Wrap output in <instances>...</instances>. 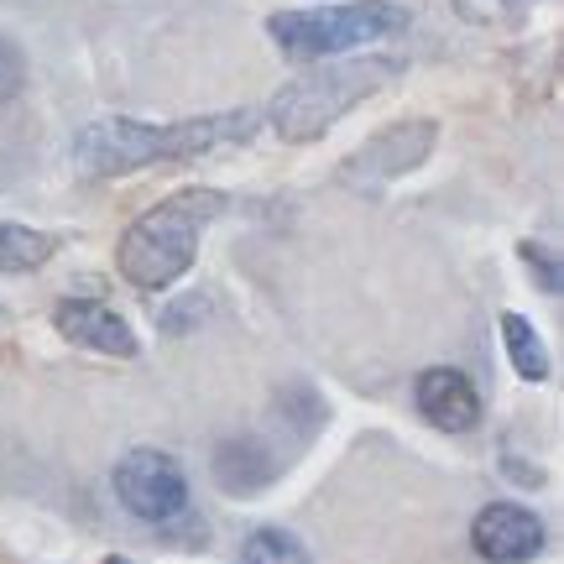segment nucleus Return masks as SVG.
I'll list each match as a JSON object with an SVG mask.
<instances>
[{
    "label": "nucleus",
    "mask_w": 564,
    "mask_h": 564,
    "mask_svg": "<svg viewBox=\"0 0 564 564\" xmlns=\"http://www.w3.org/2000/svg\"><path fill=\"white\" fill-rule=\"evenodd\" d=\"M257 110H230V116H199V121H173V126H152V121H95L79 131V158L84 173L95 178H116V173H137L152 162H178V158H199L215 152L220 141H241L257 131Z\"/></svg>",
    "instance_id": "f257e3e1"
},
{
    "label": "nucleus",
    "mask_w": 564,
    "mask_h": 564,
    "mask_svg": "<svg viewBox=\"0 0 564 564\" xmlns=\"http://www.w3.org/2000/svg\"><path fill=\"white\" fill-rule=\"evenodd\" d=\"M220 215H225V194H215V188H183L173 199L152 204L121 236V251H116L121 278L131 288H141V293L173 288L199 257L204 225L220 220Z\"/></svg>",
    "instance_id": "f03ea898"
},
{
    "label": "nucleus",
    "mask_w": 564,
    "mask_h": 564,
    "mask_svg": "<svg viewBox=\"0 0 564 564\" xmlns=\"http://www.w3.org/2000/svg\"><path fill=\"white\" fill-rule=\"evenodd\" d=\"M392 74H398V68L387 58H356V63H335V68H308L303 79H293L278 100H272L267 116L278 126V137L314 141L319 131H329V126L340 121L356 100L377 95Z\"/></svg>",
    "instance_id": "7ed1b4c3"
},
{
    "label": "nucleus",
    "mask_w": 564,
    "mask_h": 564,
    "mask_svg": "<svg viewBox=\"0 0 564 564\" xmlns=\"http://www.w3.org/2000/svg\"><path fill=\"white\" fill-rule=\"evenodd\" d=\"M408 26V11L392 0H356V6H314V11H278L267 32L288 58H335Z\"/></svg>",
    "instance_id": "20e7f679"
},
{
    "label": "nucleus",
    "mask_w": 564,
    "mask_h": 564,
    "mask_svg": "<svg viewBox=\"0 0 564 564\" xmlns=\"http://www.w3.org/2000/svg\"><path fill=\"white\" fill-rule=\"evenodd\" d=\"M116 497L141 523H173L188 507V476L162 449H131L116 465Z\"/></svg>",
    "instance_id": "39448f33"
},
{
    "label": "nucleus",
    "mask_w": 564,
    "mask_h": 564,
    "mask_svg": "<svg viewBox=\"0 0 564 564\" xmlns=\"http://www.w3.org/2000/svg\"><path fill=\"white\" fill-rule=\"evenodd\" d=\"M476 554L491 564H528L533 554H544V523L539 512H528L518 502H491L476 512Z\"/></svg>",
    "instance_id": "423d86ee"
},
{
    "label": "nucleus",
    "mask_w": 564,
    "mask_h": 564,
    "mask_svg": "<svg viewBox=\"0 0 564 564\" xmlns=\"http://www.w3.org/2000/svg\"><path fill=\"white\" fill-rule=\"evenodd\" d=\"M413 403H419L423 419L434 423V429H444V434H465V429L481 423V398H476V387L465 382L460 371H449V366L423 371L419 382H413Z\"/></svg>",
    "instance_id": "0eeeda50"
},
{
    "label": "nucleus",
    "mask_w": 564,
    "mask_h": 564,
    "mask_svg": "<svg viewBox=\"0 0 564 564\" xmlns=\"http://www.w3.org/2000/svg\"><path fill=\"white\" fill-rule=\"evenodd\" d=\"M53 319H58V329L68 335L74 345H84V350H100V356H137V335H131V324L116 314V308H105V303L95 299H63L58 308H53Z\"/></svg>",
    "instance_id": "6e6552de"
},
{
    "label": "nucleus",
    "mask_w": 564,
    "mask_h": 564,
    "mask_svg": "<svg viewBox=\"0 0 564 564\" xmlns=\"http://www.w3.org/2000/svg\"><path fill=\"white\" fill-rule=\"evenodd\" d=\"M53 251H58V236L32 230V225H17V220H0V272H32V267H42Z\"/></svg>",
    "instance_id": "1a4fd4ad"
},
{
    "label": "nucleus",
    "mask_w": 564,
    "mask_h": 564,
    "mask_svg": "<svg viewBox=\"0 0 564 564\" xmlns=\"http://www.w3.org/2000/svg\"><path fill=\"white\" fill-rule=\"evenodd\" d=\"M502 345L528 382H544L549 377V350H544V340L533 335V324H528L523 314H502Z\"/></svg>",
    "instance_id": "9d476101"
},
{
    "label": "nucleus",
    "mask_w": 564,
    "mask_h": 564,
    "mask_svg": "<svg viewBox=\"0 0 564 564\" xmlns=\"http://www.w3.org/2000/svg\"><path fill=\"white\" fill-rule=\"evenodd\" d=\"M241 564H308V549L288 528H257L241 544Z\"/></svg>",
    "instance_id": "9b49d317"
},
{
    "label": "nucleus",
    "mask_w": 564,
    "mask_h": 564,
    "mask_svg": "<svg viewBox=\"0 0 564 564\" xmlns=\"http://www.w3.org/2000/svg\"><path fill=\"white\" fill-rule=\"evenodd\" d=\"M449 6L476 26H507V21L523 17V0H449Z\"/></svg>",
    "instance_id": "f8f14e48"
},
{
    "label": "nucleus",
    "mask_w": 564,
    "mask_h": 564,
    "mask_svg": "<svg viewBox=\"0 0 564 564\" xmlns=\"http://www.w3.org/2000/svg\"><path fill=\"white\" fill-rule=\"evenodd\" d=\"M523 262L539 272V288H544V293H560V262L549 257L544 246H523Z\"/></svg>",
    "instance_id": "ddd939ff"
},
{
    "label": "nucleus",
    "mask_w": 564,
    "mask_h": 564,
    "mask_svg": "<svg viewBox=\"0 0 564 564\" xmlns=\"http://www.w3.org/2000/svg\"><path fill=\"white\" fill-rule=\"evenodd\" d=\"M17 89H21V53L0 37V100H11Z\"/></svg>",
    "instance_id": "4468645a"
},
{
    "label": "nucleus",
    "mask_w": 564,
    "mask_h": 564,
    "mask_svg": "<svg viewBox=\"0 0 564 564\" xmlns=\"http://www.w3.org/2000/svg\"><path fill=\"white\" fill-rule=\"evenodd\" d=\"M110 564H126V560H110Z\"/></svg>",
    "instance_id": "2eb2a0df"
}]
</instances>
